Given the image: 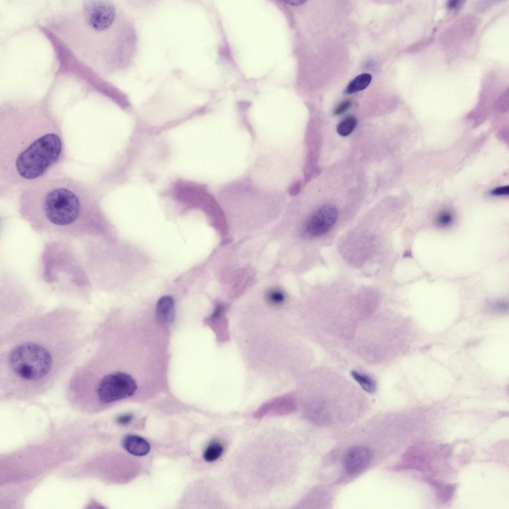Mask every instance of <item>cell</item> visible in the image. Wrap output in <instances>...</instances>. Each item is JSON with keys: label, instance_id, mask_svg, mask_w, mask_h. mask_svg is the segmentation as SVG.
<instances>
[{"label": "cell", "instance_id": "cell-6", "mask_svg": "<svg viewBox=\"0 0 509 509\" xmlns=\"http://www.w3.org/2000/svg\"><path fill=\"white\" fill-rule=\"evenodd\" d=\"M371 452L364 446H354L346 452L344 459V467L350 474L357 473L365 469L371 460Z\"/></svg>", "mask_w": 509, "mask_h": 509}, {"label": "cell", "instance_id": "cell-12", "mask_svg": "<svg viewBox=\"0 0 509 509\" xmlns=\"http://www.w3.org/2000/svg\"><path fill=\"white\" fill-rule=\"evenodd\" d=\"M432 485L435 489L437 497L444 502L452 498L455 490V486L453 484H444L432 481Z\"/></svg>", "mask_w": 509, "mask_h": 509}, {"label": "cell", "instance_id": "cell-1", "mask_svg": "<svg viewBox=\"0 0 509 509\" xmlns=\"http://www.w3.org/2000/svg\"><path fill=\"white\" fill-rule=\"evenodd\" d=\"M91 330L82 311L44 309L0 334V394L27 399L48 392L89 345Z\"/></svg>", "mask_w": 509, "mask_h": 509}, {"label": "cell", "instance_id": "cell-15", "mask_svg": "<svg viewBox=\"0 0 509 509\" xmlns=\"http://www.w3.org/2000/svg\"><path fill=\"white\" fill-rule=\"evenodd\" d=\"M267 302L273 306H280L285 302L286 296L283 291L277 288L268 290L266 295Z\"/></svg>", "mask_w": 509, "mask_h": 509}, {"label": "cell", "instance_id": "cell-16", "mask_svg": "<svg viewBox=\"0 0 509 509\" xmlns=\"http://www.w3.org/2000/svg\"><path fill=\"white\" fill-rule=\"evenodd\" d=\"M454 221V216L452 213L448 210H444L438 214L435 218V222L438 227L446 228L452 224Z\"/></svg>", "mask_w": 509, "mask_h": 509}, {"label": "cell", "instance_id": "cell-21", "mask_svg": "<svg viewBox=\"0 0 509 509\" xmlns=\"http://www.w3.org/2000/svg\"><path fill=\"white\" fill-rule=\"evenodd\" d=\"M285 3L292 5H299L304 3L306 1L303 0H285Z\"/></svg>", "mask_w": 509, "mask_h": 509}, {"label": "cell", "instance_id": "cell-18", "mask_svg": "<svg viewBox=\"0 0 509 509\" xmlns=\"http://www.w3.org/2000/svg\"><path fill=\"white\" fill-rule=\"evenodd\" d=\"M509 90L508 87L500 95L498 100V105L500 109H506L508 107Z\"/></svg>", "mask_w": 509, "mask_h": 509}, {"label": "cell", "instance_id": "cell-5", "mask_svg": "<svg viewBox=\"0 0 509 509\" xmlns=\"http://www.w3.org/2000/svg\"><path fill=\"white\" fill-rule=\"evenodd\" d=\"M338 216L337 208L332 205H324L308 219L304 227V233L311 237L320 236L336 223Z\"/></svg>", "mask_w": 509, "mask_h": 509}, {"label": "cell", "instance_id": "cell-7", "mask_svg": "<svg viewBox=\"0 0 509 509\" xmlns=\"http://www.w3.org/2000/svg\"><path fill=\"white\" fill-rule=\"evenodd\" d=\"M296 409L294 400L289 397H283L269 402L261 406L254 414L260 419L265 417L281 416L293 412Z\"/></svg>", "mask_w": 509, "mask_h": 509}, {"label": "cell", "instance_id": "cell-10", "mask_svg": "<svg viewBox=\"0 0 509 509\" xmlns=\"http://www.w3.org/2000/svg\"><path fill=\"white\" fill-rule=\"evenodd\" d=\"M371 80L372 77L369 74H360L348 84L345 92L350 94L362 90L369 85Z\"/></svg>", "mask_w": 509, "mask_h": 509}, {"label": "cell", "instance_id": "cell-13", "mask_svg": "<svg viewBox=\"0 0 509 509\" xmlns=\"http://www.w3.org/2000/svg\"><path fill=\"white\" fill-rule=\"evenodd\" d=\"M223 451L222 445L219 442H214L210 443L205 450L203 458L207 462H214L221 456Z\"/></svg>", "mask_w": 509, "mask_h": 509}, {"label": "cell", "instance_id": "cell-14", "mask_svg": "<svg viewBox=\"0 0 509 509\" xmlns=\"http://www.w3.org/2000/svg\"><path fill=\"white\" fill-rule=\"evenodd\" d=\"M357 124L355 117L350 115L343 119L338 125L337 130L341 136H347L354 130Z\"/></svg>", "mask_w": 509, "mask_h": 509}, {"label": "cell", "instance_id": "cell-22", "mask_svg": "<svg viewBox=\"0 0 509 509\" xmlns=\"http://www.w3.org/2000/svg\"><path fill=\"white\" fill-rule=\"evenodd\" d=\"M458 1H457V0H452L449 1L448 3H447L448 7H449V8L455 7L458 4Z\"/></svg>", "mask_w": 509, "mask_h": 509}, {"label": "cell", "instance_id": "cell-4", "mask_svg": "<svg viewBox=\"0 0 509 509\" xmlns=\"http://www.w3.org/2000/svg\"><path fill=\"white\" fill-rule=\"evenodd\" d=\"M28 294L4 292L0 297V334L43 310Z\"/></svg>", "mask_w": 509, "mask_h": 509}, {"label": "cell", "instance_id": "cell-19", "mask_svg": "<svg viewBox=\"0 0 509 509\" xmlns=\"http://www.w3.org/2000/svg\"><path fill=\"white\" fill-rule=\"evenodd\" d=\"M509 189V188L508 185L499 186L492 190L491 193L496 196L508 195Z\"/></svg>", "mask_w": 509, "mask_h": 509}, {"label": "cell", "instance_id": "cell-2", "mask_svg": "<svg viewBox=\"0 0 509 509\" xmlns=\"http://www.w3.org/2000/svg\"><path fill=\"white\" fill-rule=\"evenodd\" d=\"M70 160L62 125L43 103L0 109V195L9 198Z\"/></svg>", "mask_w": 509, "mask_h": 509}, {"label": "cell", "instance_id": "cell-8", "mask_svg": "<svg viewBox=\"0 0 509 509\" xmlns=\"http://www.w3.org/2000/svg\"><path fill=\"white\" fill-rule=\"evenodd\" d=\"M156 315L158 322L163 325L169 326L173 322L175 308L172 297L166 295L159 299L156 305Z\"/></svg>", "mask_w": 509, "mask_h": 509}, {"label": "cell", "instance_id": "cell-20", "mask_svg": "<svg viewBox=\"0 0 509 509\" xmlns=\"http://www.w3.org/2000/svg\"><path fill=\"white\" fill-rule=\"evenodd\" d=\"M132 419L131 415L126 414L122 415L117 419V422L120 424H129Z\"/></svg>", "mask_w": 509, "mask_h": 509}, {"label": "cell", "instance_id": "cell-9", "mask_svg": "<svg viewBox=\"0 0 509 509\" xmlns=\"http://www.w3.org/2000/svg\"><path fill=\"white\" fill-rule=\"evenodd\" d=\"M122 444L128 453L137 456H145L150 450L149 443L144 438L136 435L125 436L122 440Z\"/></svg>", "mask_w": 509, "mask_h": 509}, {"label": "cell", "instance_id": "cell-3", "mask_svg": "<svg viewBox=\"0 0 509 509\" xmlns=\"http://www.w3.org/2000/svg\"><path fill=\"white\" fill-rule=\"evenodd\" d=\"M21 217L39 234L69 239L98 235L101 211L93 185L58 169L18 193Z\"/></svg>", "mask_w": 509, "mask_h": 509}, {"label": "cell", "instance_id": "cell-11", "mask_svg": "<svg viewBox=\"0 0 509 509\" xmlns=\"http://www.w3.org/2000/svg\"><path fill=\"white\" fill-rule=\"evenodd\" d=\"M351 375L364 391L369 393L375 391L376 382L371 377L354 370L351 372Z\"/></svg>", "mask_w": 509, "mask_h": 509}, {"label": "cell", "instance_id": "cell-17", "mask_svg": "<svg viewBox=\"0 0 509 509\" xmlns=\"http://www.w3.org/2000/svg\"><path fill=\"white\" fill-rule=\"evenodd\" d=\"M351 104V103L349 100L347 99L342 101L335 107L334 110V114L339 115L342 114L350 108Z\"/></svg>", "mask_w": 509, "mask_h": 509}]
</instances>
